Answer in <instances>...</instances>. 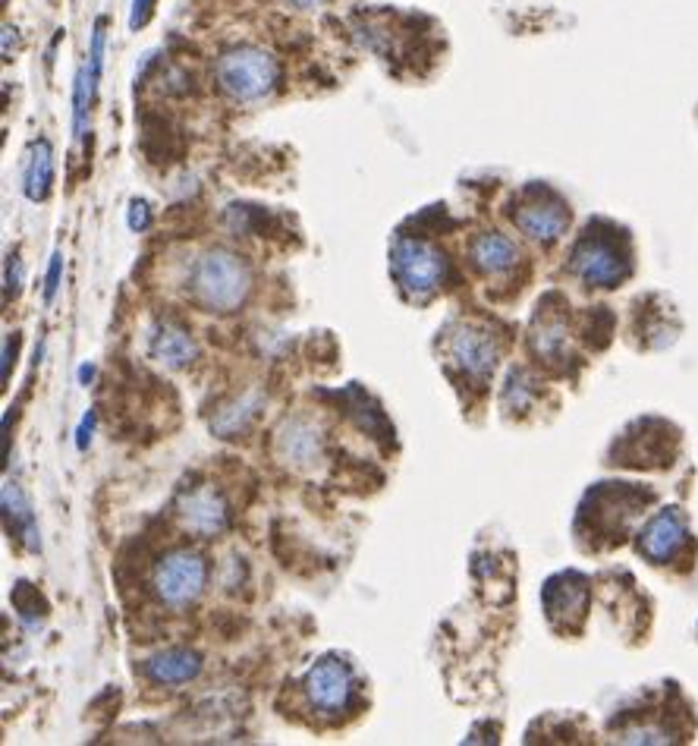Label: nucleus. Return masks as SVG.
<instances>
[{"label": "nucleus", "instance_id": "1", "mask_svg": "<svg viewBox=\"0 0 698 746\" xmlns=\"http://www.w3.org/2000/svg\"><path fill=\"white\" fill-rule=\"evenodd\" d=\"M192 300L211 312H233L246 303L252 290V274L239 255L227 249H211L199 255L189 274Z\"/></svg>", "mask_w": 698, "mask_h": 746}, {"label": "nucleus", "instance_id": "2", "mask_svg": "<svg viewBox=\"0 0 698 746\" xmlns=\"http://www.w3.org/2000/svg\"><path fill=\"white\" fill-rule=\"evenodd\" d=\"M280 79L277 60L252 45L230 48L217 57V82L236 101H261L274 92Z\"/></svg>", "mask_w": 698, "mask_h": 746}, {"label": "nucleus", "instance_id": "3", "mask_svg": "<svg viewBox=\"0 0 698 746\" xmlns=\"http://www.w3.org/2000/svg\"><path fill=\"white\" fill-rule=\"evenodd\" d=\"M205 580H208L205 558L199 551H189V548H177V551L164 554V558L155 564V570H151L155 595L170 608L192 605L202 595Z\"/></svg>", "mask_w": 698, "mask_h": 746}, {"label": "nucleus", "instance_id": "4", "mask_svg": "<svg viewBox=\"0 0 698 746\" xmlns=\"http://www.w3.org/2000/svg\"><path fill=\"white\" fill-rule=\"evenodd\" d=\"M394 271H397V281L403 284L406 293L428 296V293L438 290V284L444 281L447 262L431 243L403 237L394 246Z\"/></svg>", "mask_w": 698, "mask_h": 746}, {"label": "nucleus", "instance_id": "5", "mask_svg": "<svg viewBox=\"0 0 698 746\" xmlns=\"http://www.w3.org/2000/svg\"><path fill=\"white\" fill-rule=\"evenodd\" d=\"M570 268L582 277L585 284L592 287H617L626 271L629 262L626 255L604 237H582L579 246L573 249V262Z\"/></svg>", "mask_w": 698, "mask_h": 746}, {"label": "nucleus", "instance_id": "6", "mask_svg": "<svg viewBox=\"0 0 698 746\" xmlns=\"http://www.w3.org/2000/svg\"><path fill=\"white\" fill-rule=\"evenodd\" d=\"M305 696L321 715H340L353 699V674L337 658H324L305 674Z\"/></svg>", "mask_w": 698, "mask_h": 746}, {"label": "nucleus", "instance_id": "7", "mask_svg": "<svg viewBox=\"0 0 698 746\" xmlns=\"http://www.w3.org/2000/svg\"><path fill=\"white\" fill-rule=\"evenodd\" d=\"M180 523L195 536H217L227 529V504L214 488H192L177 504Z\"/></svg>", "mask_w": 698, "mask_h": 746}, {"label": "nucleus", "instance_id": "8", "mask_svg": "<svg viewBox=\"0 0 698 746\" xmlns=\"http://www.w3.org/2000/svg\"><path fill=\"white\" fill-rule=\"evenodd\" d=\"M513 221L529 240L554 243L563 237L566 227H570V211H566L557 199H535V202L519 205L513 211Z\"/></svg>", "mask_w": 698, "mask_h": 746}, {"label": "nucleus", "instance_id": "9", "mask_svg": "<svg viewBox=\"0 0 698 746\" xmlns=\"http://www.w3.org/2000/svg\"><path fill=\"white\" fill-rule=\"evenodd\" d=\"M683 539H686V520H683V514L676 507H667L642 529L639 548H642V554L648 561L667 564L673 554L680 551Z\"/></svg>", "mask_w": 698, "mask_h": 746}, {"label": "nucleus", "instance_id": "10", "mask_svg": "<svg viewBox=\"0 0 698 746\" xmlns=\"http://www.w3.org/2000/svg\"><path fill=\"white\" fill-rule=\"evenodd\" d=\"M450 356L466 375L485 378L497 362V344L482 328H460L450 337Z\"/></svg>", "mask_w": 698, "mask_h": 746}, {"label": "nucleus", "instance_id": "11", "mask_svg": "<svg viewBox=\"0 0 698 746\" xmlns=\"http://www.w3.org/2000/svg\"><path fill=\"white\" fill-rule=\"evenodd\" d=\"M148 347H151V356H155L158 362H164V366L170 369H180V366H189V362L195 359V340L177 328L170 322H161L151 328V337H148Z\"/></svg>", "mask_w": 698, "mask_h": 746}, {"label": "nucleus", "instance_id": "12", "mask_svg": "<svg viewBox=\"0 0 698 746\" xmlns=\"http://www.w3.org/2000/svg\"><path fill=\"white\" fill-rule=\"evenodd\" d=\"M202 671V658L189 649H167L145 662V677L155 684H186Z\"/></svg>", "mask_w": 698, "mask_h": 746}, {"label": "nucleus", "instance_id": "13", "mask_svg": "<svg viewBox=\"0 0 698 746\" xmlns=\"http://www.w3.org/2000/svg\"><path fill=\"white\" fill-rule=\"evenodd\" d=\"M469 255H472V265L485 274H504L519 259L516 246L504 237V233H478L469 246Z\"/></svg>", "mask_w": 698, "mask_h": 746}, {"label": "nucleus", "instance_id": "14", "mask_svg": "<svg viewBox=\"0 0 698 746\" xmlns=\"http://www.w3.org/2000/svg\"><path fill=\"white\" fill-rule=\"evenodd\" d=\"M51 183H54V148H51V142L41 139V142L32 145V155H29V164H26L23 189H26V196H29L32 202H41V199H48Z\"/></svg>", "mask_w": 698, "mask_h": 746}, {"label": "nucleus", "instance_id": "15", "mask_svg": "<svg viewBox=\"0 0 698 746\" xmlns=\"http://www.w3.org/2000/svg\"><path fill=\"white\" fill-rule=\"evenodd\" d=\"M95 92H98V79L92 73V63L85 60L79 67L76 92H73V136L76 139H85V133H89V111H92Z\"/></svg>", "mask_w": 698, "mask_h": 746}, {"label": "nucleus", "instance_id": "16", "mask_svg": "<svg viewBox=\"0 0 698 746\" xmlns=\"http://www.w3.org/2000/svg\"><path fill=\"white\" fill-rule=\"evenodd\" d=\"M280 441H283V451H287V457L293 463H312L321 454L318 429H312V425H305V422H290L287 429H283Z\"/></svg>", "mask_w": 698, "mask_h": 746}, {"label": "nucleus", "instance_id": "17", "mask_svg": "<svg viewBox=\"0 0 698 746\" xmlns=\"http://www.w3.org/2000/svg\"><path fill=\"white\" fill-rule=\"evenodd\" d=\"M4 517H7V526H10V532H19L23 529L26 532V539H29V548H38V532H35V523H32V510H29V504L23 501V495H19V488L16 485H7L4 488Z\"/></svg>", "mask_w": 698, "mask_h": 746}, {"label": "nucleus", "instance_id": "18", "mask_svg": "<svg viewBox=\"0 0 698 746\" xmlns=\"http://www.w3.org/2000/svg\"><path fill=\"white\" fill-rule=\"evenodd\" d=\"M151 10H155V0H133V13H129V29L139 32L148 19H151Z\"/></svg>", "mask_w": 698, "mask_h": 746}, {"label": "nucleus", "instance_id": "19", "mask_svg": "<svg viewBox=\"0 0 698 746\" xmlns=\"http://www.w3.org/2000/svg\"><path fill=\"white\" fill-rule=\"evenodd\" d=\"M60 274H63V255L54 252V255H51V268H48V287H45V296H48V300H54V293L60 290Z\"/></svg>", "mask_w": 698, "mask_h": 746}, {"label": "nucleus", "instance_id": "20", "mask_svg": "<svg viewBox=\"0 0 698 746\" xmlns=\"http://www.w3.org/2000/svg\"><path fill=\"white\" fill-rule=\"evenodd\" d=\"M19 281H23V274H19V255H10L7 259V300L19 293Z\"/></svg>", "mask_w": 698, "mask_h": 746}, {"label": "nucleus", "instance_id": "21", "mask_svg": "<svg viewBox=\"0 0 698 746\" xmlns=\"http://www.w3.org/2000/svg\"><path fill=\"white\" fill-rule=\"evenodd\" d=\"M145 224H148V205L145 202H133V205H129V227L142 230Z\"/></svg>", "mask_w": 698, "mask_h": 746}, {"label": "nucleus", "instance_id": "22", "mask_svg": "<svg viewBox=\"0 0 698 746\" xmlns=\"http://www.w3.org/2000/svg\"><path fill=\"white\" fill-rule=\"evenodd\" d=\"M293 7H302V10H312V7H321L324 0H290Z\"/></svg>", "mask_w": 698, "mask_h": 746}, {"label": "nucleus", "instance_id": "23", "mask_svg": "<svg viewBox=\"0 0 698 746\" xmlns=\"http://www.w3.org/2000/svg\"><path fill=\"white\" fill-rule=\"evenodd\" d=\"M92 432V419H85L82 422V429H79V447H85V435Z\"/></svg>", "mask_w": 698, "mask_h": 746}]
</instances>
